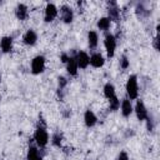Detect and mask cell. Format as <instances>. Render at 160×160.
<instances>
[{
  "label": "cell",
  "instance_id": "19",
  "mask_svg": "<svg viewBox=\"0 0 160 160\" xmlns=\"http://www.w3.org/2000/svg\"><path fill=\"white\" fill-rule=\"evenodd\" d=\"M98 26H99L100 30L106 31V30L110 28V19H109V18H101V19L98 21Z\"/></svg>",
  "mask_w": 160,
  "mask_h": 160
},
{
  "label": "cell",
  "instance_id": "21",
  "mask_svg": "<svg viewBox=\"0 0 160 160\" xmlns=\"http://www.w3.org/2000/svg\"><path fill=\"white\" fill-rule=\"evenodd\" d=\"M109 100H110V109H111V110H118V109L120 108V100H118L116 95H115L114 98L109 99Z\"/></svg>",
  "mask_w": 160,
  "mask_h": 160
},
{
  "label": "cell",
  "instance_id": "12",
  "mask_svg": "<svg viewBox=\"0 0 160 160\" xmlns=\"http://www.w3.org/2000/svg\"><path fill=\"white\" fill-rule=\"evenodd\" d=\"M0 46H1V50H2L4 52L10 51V50H11V46H12V39L9 38V36L2 38L1 41H0Z\"/></svg>",
  "mask_w": 160,
  "mask_h": 160
},
{
  "label": "cell",
  "instance_id": "9",
  "mask_svg": "<svg viewBox=\"0 0 160 160\" xmlns=\"http://www.w3.org/2000/svg\"><path fill=\"white\" fill-rule=\"evenodd\" d=\"M66 69H68V72L70 75H76V72H78V64H76L75 58H69V60L66 61Z\"/></svg>",
  "mask_w": 160,
  "mask_h": 160
},
{
  "label": "cell",
  "instance_id": "18",
  "mask_svg": "<svg viewBox=\"0 0 160 160\" xmlns=\"http://www.w3.org/2000/svg\"><path fill=\"white\" fill-rule=\"evenodd\" d=\"M88 40H89V46L90 48H95L98 45V40H99L98 34L95 31H90L89 35H88Z\"/></svg>",
  "mask_w": 160,
  "mask_h": 160
},
{
  "label": "cell",
  "instance_id": "8",
  "mask_svg": "<svg viewBox=\"0 0 160 160\" xmlns=\"http://www.w3.org/2000/svg\"><path fill=\"white\" fill-rule=\"evenodd\" d=\"M22 40H24V42H25L26 45H34V44L36 42V40H38V36H36L35 31H32V30H28V31L25 32Z\"/></svg>",
  "mask_w": 160,
  "mask_h": 160
},
{
  "label": "cell",
  "instance_id": "3",
  "mask_svg": "<svg viewBox=\"0 0 160 160\" xmlns=\"http://www.w3.org/2000/svg\"><path fill=\"white\" fill-rule=\"evenodd\" d=\"M45 69V58L44 56H36L31 61V70L34 74H40Z\"/></svg>",
  "mask_w": 160,
  "mask_h": 160
},
{
  "label": "cell",
  "instance_id": "10",
  "mask_svg": "<svg viewBox=\"0 0 160 160\" xmlns=\"http://www.w3.org/2000/svg\"><path fill=\"white\" fill-rule=\"evenodd\" d=\"M84 120H85L86 126H94L98 119H96V116H95V114H94L92 111L86 110V111H85V115H84Z\"/></svg>",
  "mask_w": 160,
  "mask_h": 160
},
{
  "label": "cell",
  "instance_id": "16",
  "mask_svg": "<svg viewBox=\"0 0 160 160\" xmlns=\"http://www.w3.org/2000/svg\"><path fill=\"white\" fill-rule=\"evenodd\" d=\"M28 160H42L35 146H30L28 151Z\"/></svg>",
  "mask_w": 160,
  "mask_h": 160
},
{
  "label": "cell",
  "instance_id": "7",
  "mask_svg": "<svg viewBox=\"0 0 160 160\" xmlns=\"http://www.w3.org/2000/svg\"><path fill=\"white\" fill-rule=\"evenodd\" d=\"M135 112H136V116H138L139 120H145L148 118V111H146V108H145L142 101H138L136 102Z\"/></svg>",
  "mask_w": 160,
  "mask_h": 160
},
{
  "label": "cell",
  "instance_id": "1",
  "mask_svg": "<svg viewBox=\"0 0 160 160\" xmlns=\"http://www.w3.org/2000/svg\"><path fill=\"white\" fill-rule=\"evenodd\" d=\"M126 92L129 95L130 99H136L138 98V92H139V88H138V80L135 75H131L128 79L126 82Z\"/></svg>",
  "mask_w": 160,
  "mask_h": 160
},
{
  "label": "cell",
  "instance_id": "13",
  "mask_svg": "<svg viewBox=\"0 0 160 160\" xmlns=\"http://www.w3.org/2000/svg\"><path fill=\"white\" fill-rule=\"evenodd\" d=\"M61 16H62V20L65 21V22H71L72 21V11H71V9L70 8H68V6H62V9H61Z\"/></svg>",
  "mask_w": 160,
  "mask_h": 160
},
{
  "label": "cell",
  "instance_id": "2",
  "mask_svg": "<svg viewBox=\"0 0 160 160\" xmlns=\"http://www.w3.org/2000/svg\"><path fill=\"white\" fill-rule=\"evenodd\" d=\"M34 139L39 146H45L49 141V135L44 128H38L34 134Z\"/></svg>",
  "mask_w": 160,
  "mask_h": 160
},
{
  "label": "cell",
  "instance_id": "6",
  "mask_svg": "<svg viewBox=\"0 0 160 160\" xmlns=\"http://www.w3.org/2000/svg\"><path fill=\"white\" fill-rule=\"evenodd\" d=\"M58 15V10L56 6L54 4H48L46 9H45V21H52Z\"/></svg>",
  "mask_w": 160,
  "mask_h": 160
},
{
  "label": "cell",
  "instance_id": "17",
  "mask_svg": "<svg viewBox=\"0 0 160 160\" xmlns=\"http://www.w3.org/2000/svg\"><path fill=\"white\" fill-rule=\"evenodd\" d=\"M104 95L108 98V99H111V98H114L115 96V88H114V85L112 84H106L105 86H104Z\"/></svg>",
  "mask_w": 160,
  "mask_h": 160
},
{
  "label": "cell",
  "instance_id": "24",
  "mask_svg": "<svg viewBox=\"0 0 160 160\" xmlns=\"http://www.w3.org/2000/svg\"><path fill=\"white\" fill-rule=\"evenodd\" d=\"M119 160H129V156L125 151H121L120 155H119Z\"/></svg>",
  "mask_w": 160,
  "mask_h": 160
},
{
  "label": "cell",
  "instance_id": "14",
  "mask_svg": "<svg viewBox=\"0 0 160 160\" xmlns=\"http://www.w3.org/2000/svg\"><path fill=\"white\" fill-rule=\"evenodd\" d=\"M121 112H122L124 116H129L132 112V106H131L130 100H128V99L122 100V102H121Z\"/></svg>",
  "mask_w": 160,
  "mask_h": 160
},
{
  "label": "cell",
  "instance_id": "11",
  "mask_svg": "<svg viewBox=\"0 0 160 160\" xmlns=\"http://www.w3.org/2000/svg\"><path fill=\"white\" fill-rule=\"evenodd\" d=\"M104 62H105V60H104V58H102L100 54H94V55H91V58H90V64H91L94 68H100V66L104 65Z\"/></svg>",
  "mask_w": 160,
  "mask_h": 160
},
{
  "label": "cell",
  "instance_id": "25",
  "mask_svg": "<svg viewBox=\"0 0 160 160\" xmlns=\"http://www.w3.org/2000/svg\"><path fill=\"white\" fill-rule=\"evenodd\" d=\"M59 85H60V88H64L65 85H66V80H65V78H59Z\"/></svg>",
  "mask_w": 160,
  "mask_h": 160
},
{
  "label": "cell",
  "instance_id": "4",
  "mask_svg": "<svg viewBox=\"0 0 160 160\" xmlns=\"http://www.w3.org/2000/svg\"><path fill=\"white\" fill-rule=\"evenodd\" d=\"M104 44H105V49H106V51H108V55H109L110 58L114 56L115 48H116V40H115V38H114L111 34H108V35L105 36Z\"/></svg>",
  "mask_w": 160,
  "mask_h": 160
},
{
  "label": "cell",
  "instance_id": "23",
  "mask_svg": "<svg viewBox=\"0 0 160 160\" xmlns=\"http://www.w3.org/2000/svg\"><path fill=\"white\" fill-rule=\"evenodd\" d=\"M60 141H61V138H60L59 135H54V138H52V142H54L55 145L60 146Z\"/></svg>",
  "mask_w": 160,
  "mask_h": 160
},
{
  "label": "cell",
  "instance_id": "15",
  "mask_svg": "<svg viewBox=\"0 0 160 160\" xmlns=\"http://www.w3.org/2000/svg\"><path fill=\"white\" fill-rule=\"evenodd\" d=\"M16 16H18L19 20H25L26 19V16H28V8L24 4L18 5V8H16Z\"/></svg>",
  "mask_w": 160,
  "mask_h": 160
},
{
  "label": "cell",
  "instance_id": "26",
  "mask_svg": "<svg viewBox=\"0 0 160 160\" xmlns=\"http://www.w3.org/2000/svg\"><path fill=\"white\" fill-rule=\"evenodd\" d=\"M154 46H155L156 50L159 49V38L158 36H155V39H154Z\"/></svg>",
  "mask_w": 160,
  "mask_h": 160
},
{
  "label": "cell",
  "instance_id": "5",
  "mask_svg": "<svg viewBox=\"0 0 160 160\" xmlns=\"http://www.w3.org/2000/svg\"><path fill=\"white\" fill-rule=\"evenodd\" d=\"M75 60H76L78 68H81V69L88 68V65L90 64V58H89V55H88L86 52H84V51L78 52V55H76Z\"/></svg>",
  "mask_w": 160,
  "mask_h": 160
},
{
  "label": "cell",
  "instance_id": "22",
  "mask_svg": "<svg viewBox=\"0 0 160 160\" xmlns=\"http://www.w3.org/2000/svg\"><path fill=\"white\" fill-rule=\"evenodd\" d=\"M120 65H121L122 69H126V68L129 66V60H128L126 56H122V59L120 60Z\"/></svg>",
  "mask_w": 160,
  "mask_h": 160
},
{
  "label": "cell",
  "instance_id": "20",
  "mask_svg": "<svg viewBox=\"0 0 160 160\" xmlns=\"http://www.w3.org/2000/svg\"><path fill=\"white\" fill-rule=\"evenodd\" d=\"M109 15H110V20H115V21H118V19H119V10H118V8L115 6V4H114V8H110V10H109Z\"/></svg>",
  "mask_w": 160,
  "mask_h": 160
},
{
  "label": "cell",
  "instance_id": "27",
  "mask_svg": "<svg viewBox=\"0 0 160 160\" xmlns=\"http://www.w3.org/2000/svg\"><path fill=\"white\" fill-rule=\"evenodd\" d=\"M68 60H69V56L65 55V54H62V55H61V61H62V62H66Z\"/></svg>",
  "mask_w": 160,
  "mask_h": 160
}]
</instances>
